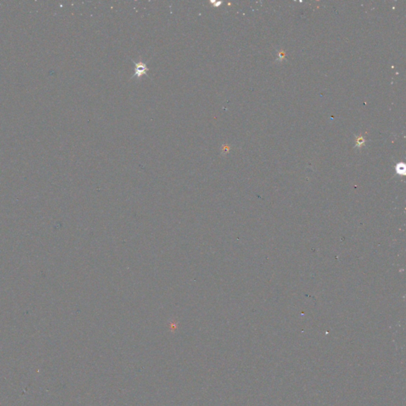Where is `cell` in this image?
Masks as SVG:
<instances>
[{
    "label": "cell",
    "mask_w": 406,
    "mask_h": 406,
    "mask_svg": "<svg viewBox=\"0 0 406 406\" xmlns=\"http://www.w3.org/2000/svg\"><path fill=\"white\" fill-rule=\"evenodd\" d=\"M148 71H149V68H148L146 64L141 62V61L135 63V73L133 75V77L141 78V75L147 74Z\"/></svg>",
    "instance_id": "cell-1"
},
{
    "label": "cell",
    "mask_w": 406,
    "mask_h": 406,
    "mask_svg": "<svg viewBox=\"0 0 406 406\" xmlns=\"http://www.w3.org/2000/svg\"><path fill=\"white\" fill-rule=\"evenodd\" d=\"M364 141H365V140H364L363 137L362 136H360L359 138L356 139V147H361L362 145H363Z\"/></svg>",
    "instance_id": "cell-2"
},
{
    "label": "cell",
    "mask_w": 406,
    "mask_h": 406,
    "mask_svg": "<svg viewBox=\"0 0 406 406\" xmlns=\"http://www.w3.org/2000/svg\"><path fill=\"white\" fill-rule=\"evenodd\" d=\"M397 172L401 174L402 172H404V164H399L397 165Z\"/></svg>",
    "instance_id": "cell-3"
},
{
    "label": "cell",
    "mask_w": 406,
    "mask_h": 406,
    "mask_svg": "<svg viewBox=\"0 0 406 406\" xmlns=\"http://www.w3.org/2000/svg\"><path fill=\"white\" fill-rule=\"evenodd\" d=\"M278 56H279L280 60H281V59H283L284 56H285V53H284V52H282V51H279V52H278Z\"/></svg>",
    "instance_id": "cell-4"
}]
</instances>
